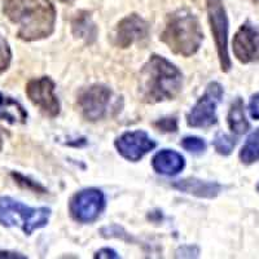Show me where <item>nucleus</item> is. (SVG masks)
Listing matches in <instances>:
<instances>
[{"mask_svg":"<svg viewBox=\"0 0 259 259\" xmlns=\"http://www.w3.org/2000/svg\"><path fill=\"white\" fill-rule=\"evenodd\" d=\"M3 12L25 41L46 39L55 31L57 15L50 0H4Z\"/></svg>","mask_w":259,"mask_h":259,"instance_id":"nucleus-1","label":"nucleus"},{"mask_svg":"<svg viewBox=\"0 0 259 259\" xmlns=\"http://www.w3.org/2000/svg\"><path fill=\"white\" fill-rule=\"evenodd\" d=\"M182 87V71L158 55L150 56L140 71V95L147 104L172 100L180 94Z\"/></svg>","mask_w":259,"mask_h":259,"instance_id":"nucleus-2","label":"nucleus"},{"mask_svg":"<svg viewBox=\"0 0 259 259\" xmlns=\"http://www.w3.org/2000/svg\"><path fill=\"white\" fill-rule=\"evenodd\" d=\"M161 40L175 55L191 57L202 45L203 31L193 13L187 9H179L167 17Z\"/></svg>","mask_w":259,"mask_h":259,"instance_id":"nucleus-3","label":"nucleus"},{"mask_svg":"<svg viewBox=\"0 0 259 259\" xmlns=\"http://www.w3.org/2000/svg\"><path fill=\"white\" fill-rule=\"evenodd\" d=\"M50 217L48 207H30L11 197H0V224L20 227L27 236L47 226Z\"/></svg>","mask_w":259,"mask_h":259,"instance_id":"nucleus-4","label":"nucleus"},{"mask_svg":"<svg viewBox=\"0 0 259 259\" xmlns=\"http://www.w3.org/2000/svg\"><path fill=\"white\" fill-rule=\"evenodd\" d=\"M206 6L210 30L214 36L221 69L222 71L227 73L232 68V62L228 53V29H230L228 16L224 8L223 0H207Z\"/></svg>","mask_w":259,"mask_h":259,"instance_id":"nucleus-5","label":"nucleus"},{"mask_svg":"<svg viewBox=\"0 0 259 259\" xmlns=\"http://www.w3.org/2000/svg\"><path fill=\"white\" fill-rule=\"evenodd\" d=\"M224 90L218 82H211L206 87V91L194 104L187 115V123L193 128H207L218 122L217 108L223 99Z\"/></svg>","mask_w":259,"mask_h":259,"instance_id":"nucleus-6","label":"nucleus"},{"mask_svg":"<svg viewBox=\"0 0 259 259\" xmlns=\"http://www.w3.org/2000/svg\"><path fill=\"white\" fill-rule=\"evenodd\" d=\"M105 209V196L97 188H87L71 197L69 211L71 218L79 223H92Z\"/></svg>","mask_w":259,"mask_h":259,"instance_id":"nucleus-7","label":"nucleus"},{"mask_svg":"<svg viewBox=\"0 0 259 259\" xmlns=\"http://www.w3.org/2000/svg\"><path fill=\"white\" fill-rule=\"evenodd\" d=\"M112 90L104 84H92L78 96V105L83 117L91 122L100 121L108 114L112 103Z\"/></svg>","mask_w":259,"mask_h":259,"instance_id":"nucleus-8","label":"nucleus"},{"mask_svg":"<svg viewBox=\"0 0 259 259\" xmlns=\"http://www.w3.org/2000/svg\"><path fill=\"white\" fill-rule=\"evenodd\" d=\"M55 82L50 77L31 79L26 85V95L32 104L38 106L40 112L50 118L60 114L61 105L59 97L55 94Z\"/></svg>","mask_w":259,"mask_h":259,"instance_id":"nucleus-9","label":"nucleus"},{"mask_svg":"<svg viewBox=\"0 0 259 259\" xmlns=\"http://www.w3.org/2000/svg\"><path fill=\"white\" fill-rule=\"evenodd\" d=\"M232 50L241 64L259 61V27L250 22L242 24L233 36Z\"/></svg>","mask_w":259,"mask_h":259,"instance_id":"nucleus-10","label":"nucleus"},{"mask_svg":"<svg viewBox=\"0 0 259 259\" xmlns=\"http://www.w3.org/2000/svg\"><path fill=\"white\" fill-rule=\"evenodd\" d=\"M118 153L131 162H138L156 148V142L145 131H128L114 142Z\"/></svg>","mask_w":259,"mask_h":259,"instance_id":"nucleus-11","label":"nucleus"},{"mask_svg":"<svg viewBox=\"0 0 259 259\" xmlns=\"http://www.w3.org/2000/svg\"><path fill=\"white\" fill-rule=\"evenodd\" d=\"M149 35V24L139 15H130L119 21L115 30V45L128 48L135 43L145 40Z\"/></svg>","mask_w":259,"mask_h":259,"instance_id":"nucleus-12","label":"nucleus"},{"mask_svg":"<svg viewBox=\"0 0 259 259\" xmlns=\"http://www.w3.org/2000/svg\"><path fill=\"white\" fill-rule=\"evenodd\" d=\"M172 188L178 189L183 193L192 194L198 198H215L223 192V186L217 182H207V180L197 179V178H187V179L178 180L172 184Z\"/></svg>","mask_w":259,"mask_h":259,"instance_id":"nucleus-13","label":"nucleus"},{"mask_svg":"<svg viewBox=\"0 0 259 259\" xmlns=\"http://www.w3.org/2000/svg\"><path fill=\"white\" fill-rule=\"evenodd\" d=\"M154 171L166 177L178 175L186 166L184 157L171 149H162L152 159Z\"/></svg>","mask_w":259,"mask_h":259,"instance_id":"nucleus-14","label":"nucleus"},{"mask_svg":"<svg viewBox=\"0 0 259 259\" xmlns=\"http://www.w3.org/2000/svg\"><path fill=\"white\" fill-rule=\"evenodd\" d=\"M27 112L16 99L0 92V121L11 124L26 123Z\"/></svg>","mask_w":259,"mask_h":259,"instance_id":"nucleus-15","label":"nucleus"},{"mask_svg":"<svg viewBox=\"0 0 259 259\" xmlns=\"http://www.w3.org/2000/svg\"><path fill=\"white\" fill-rule=\"evenodd\" d=\"M71 30H73V34L75 38L82 39L87 45H91L96 40V25L92 21L91 15L89 12L82 11V12L74 16L73 21H71Z\"/></svg>","mask_w":259,"mask_h":259,"instance_id":"nucleus-16","label":"nucleus"},{"mask_svg":"<svg viewBox=\"0 0 259 259\" xmlns=\"http://www.w3.org/2000/svg\"><path fill=\"white\" fill-rule=\"evenodd\" d=\"M244 109V101H242V99L237 97L232 103L230 112H228V117H227L228 126H230L231 131L236 135H244L250 128V123L246 119Z\"/></svg>","mask_w":259,"mask_h":259,"instance_id":"nucleus-17","label":"nucleus"},{"mask_svg":"<svg viewBox=\"0 0 259 259\" xmlns=\"http://www.w3.org/2000/svg\"><path fill=\"white\" fill-rule=\"evenodd\" d=\"M240 161L245 165H253L259 161V127L247 136L239 153Z\"/></svg>","mask_w":259,"mask_h":259,"instance_id":"nucleus-18","label":"nucleus"},{"mask_svg":"<svg viewBox=\"0 0 259 259\" xmlns=\"http://www.w3.org/2000/svg\"><path fill=\"white\" fill-rule=\"evenodd\" d=\"M236 144H237V140L227 134H218L214 140L215 150L222 156H230L232 150L235 149Z\"/></svg>","mask_w":259,"mask_h":259,"instance_id":"nucleus-19","label":"nucleus"},{"mask_svg":"<svg viewBox=\"0 0 259 259\" xmlns=\"http://www.w3.org/2000/svg\"><path fill=\"white\" fill-rule=\"evenodd\" d=\"M11 177H12L13 180L17 183L18 186L22 187V188L29 189V191L34 192V193H47V189L41 186V184H39L35 180H31L30 178L25 177V175L20 174V172L12 171V172H11Z\"/></svg>","mask_w":259,"mask_h":259,"instance_id":"nucleus-20","label":"nucleus"},{"mask_svg":"<svg viewBox=\"0 0 259 259\" xmlns=\"http://www.w3.org/2000/svg\"><path fill=\"white\" fill-rule=\"evenodd\" d=\"M12 60V51L4 36L0 35V75L8 70Z\"/></svg>","mask_w":259,"mask_h":259,"instance_id":"nucleus-21","label":"nucleus"},{"mask_svg":"<svg viewBox=\"0 0 259 259\" xmlns=\"http://www.w3.org/2000/svg\"><path fill=\"white\" fill-rule=\"evenodd\" d=\"M180 145L186 150L194 154L202 153L203 150L206 149V143L203 142L202 139L197 138V136H187V138L183 139Z\"/></svg>","mask_w":259,"mask_h":259,"instance_id":"nucleus-22","label":"nucleus"},{"mask_svg":"<svg viewBox=\"0 0 259 259\" xmlns=\"http://www.w3.org/2000/svg\"><path fill=\"white\" fill-rule=\"evenodd\" d=\"M153 126L158 131H162V133H175L178 130V119L174 117L162 118V119H158L157 122H154Z\"/></svg>","mask_w":259,"mask_h":259,"instance_id":"nucleus-23","label":"nucleus"},{"mask_svg":"<svg viewBox=\"0 0 259 259\" xmlns=\"http://www.w3.org/2000/svg\"><path fill=\"white\" fill-rule=\"evenodd\" d=\"M249 114L254 121H259V92L254 94L249 101Z\"/></svg>","mask_w":259,"mask_h":259,"instance_id":"nucleus-24","label":"nucleus"},{"mask_svg":"<svg viewBox=\"0 0 259 259\" xmlns=\"http://www.w3.org/2000/svg\"><path fill=\"white\" fill-rule=\"evenodd\" d=\"M95 258H110V259H117L119 258L117 253H115L113 249H109V247H103L100 250L95 254Z\"/></svg>","mask_w":259,"mask_h":259,"instance_id":"nucleus-25","label":"nucleus"},{"mask_svg":"<svg viewBox=\"0 0 259 259\" xmlns=\"http://www.w3.org/2000/svg\"><path fill=\"white\" fill-rule=\"evenodd\" d=\"M196 249H197V247H194V246H183L182 249L177 253V256H183V258H184V256H187V258L197 256L198 251H194L193 253V250H196Z\"/></svg>","mask_w":259,"mask_h":259,"instance_id":"nucleus-26","label":"nucleus"},{"mask_svg":"<svg viewBox=\"0 0 259 259\" xmlns=\"http://www.w3.org/2000/svg\"><path fill=\"white\" fill-rule=\"evenodd\" d=\"M0 258H12V259H25L26 256L21 255L18 253H11V251H0Z\"/></svg>","mask_w":259,"mask_h":259,"instance_id":"nucleus-27","label":"nucleus"},{"mask_svg":"<svg viewBox=\"0 0 259 259\" xmlns=\"http://www.w3.org/2000/svg\"><path fill=\"white\" fill-rule=\"evenodd\" d=\"M4 136H6V131L0 127V152H2V149H3L4 147V140H6Z\"/></svg>","mask_w":259,"mask_h":259,"instance_id":"nucleus-28","label":"nucleus"},{"mask_svg":"<svg viewBox=\"0 0 259 259\" xmlns=\"http://www.w3.org/2000/svg\"><path fill=\"white\" fill-rule=\"evenodd\" d=\"M256 191L259 192V183H258V186H256Z\"/></svg>","mask_w":259,"mask_h":259,"instance_id":"nucleus-29","label":"nucleus"},{"mask_svg":"<svg viewBox=\"0 0 259 259\" xmlns=\"http://www.w3.org/2000/svg\"><path fill=\"white\" fill-rule=\"evenodd\" d=\"M253 2H255V3L259 4V0H253Z\"/></svg>","mask_w":259,"mask_h":259,"instance_id":"nucleus-30","label":"nucleus"},{"mask_svg":"<svg viewBox=\"0 0 259 259\" xmlns=\"http://www.w3.org/2000/svg\"><path fill=\"white\" fill-rule=\"evenodd\" d=\"M68 2H73V0H68Z\"/></svg>","mask_w":259,"mask_h":259,"instance_id":"nucleus-31","label":"nucleus"}]
</instances>
